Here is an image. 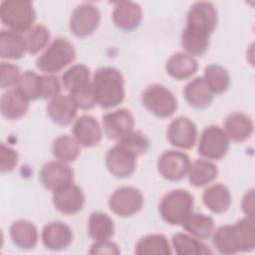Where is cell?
I'll return each mask as SVG.
<instances>
[{
	"instance_id": "obj_1",
	"label": "cell",
	"mask_w": 255,
	"mask_h": 255,
	"mask_svg": "<svg viewBox=\"0 0 255 255\" xmlns=\"http://www.w3.org/2000/svg\"><path fill=\"white\" fill-rule=\"evenodd\" d=\"M217 10L211 2L192 4L186 15V25L181 33V46L185 53L200 57L208 50L210 36L217 25Z\"/></svg>"
},
{
	"instance_id": "obj_2",
	"label": "cell",
	"mask_w": 255,
	"mask_h": 255,
	"mask_svg": "<svg viewBox=\"0 0 255 255\" xmlns=\"http://www.w3.org/2000/svg\"><path fill=\"white\" fill-rule=\"evenodd\" d=\"M212 243L221 254L252 251L255 248L254 219L245 217L232 225L218 227L213 233Z\"/></svg>"
},
{
	"instance_id": "obj_3",
	"label": "cell",
	"mask_w": 255,
	"mask_h": 255,
	"mask_svg": "<svg viewBox=\"0 0 255 255\" xmlns=\"http://www.w3.org/2000/svg\"><path fill=\"white\" fill-rule=\"evenodd\" d=\"M92 87L96 103L103 109L115 108L125 100V80L114 67L99 68L94 73Z\"/></svg>"
},
{
	"instance_id": "obj_4",
	"label": "cell",
	"mask_w": 255,
	"mask_h": 255,
	"mask_svg": "<svg viewBox=\"0 0 255 255\" xmlns=\"http://www.w3.org/2000/svg\"><path fill=\"white\" fill-rule=\"evenodd\" d=\"M0 19L7 29L26 34L36 20L34 5L28 0H5L0 4Z\"/></svg>"
},
{
	"instance_id": "obj_5",
	"label": "cell",
	"mask_w": 255,
	"mask_h": 255,
	"mask_svg": "<svg viewBox=\"0 0 255 255\" xmlns=\"http://www.w3.org/2000/svg\"><path fill=\"white\" fill-rule=\"evenodd\" d=\"M194 199L184 189H174L165 193L158 205V212L164 222L169 225H181L193 212Z\"/></svg>"
},
{
	"instance_id": "obj_6",
	"label": "cell",
	"mask_w": 255,
	"mask_h": 255,
	"mask_svg": "<svg viewBox=\"0 0 255 255\" xmlns=\"http://www.w3.org/2000/svg\"><path fill=\"white\" fill-rule=\"evenodd\" d=\"M76 58L74 45L66 38H56L36 60L37 68L47 74L60 72Z\"/></svg>"
},
{
	"instance_id": "obj_7",
	"label": "cell",
	"mask_w": 255,
	"mask_h": 255,
	"mask_svg": "<svg viewBox=\"0 0 255 255\" xmlns=\"http://www.w3.org/2000/svg\"><path fill=\"white\" fill-rule=\"evenodd\" d=\"M142 106L160 119L171 117L177 110V100L173 93L162 85L148 86L141 95Z\"/></svg>"
},
{
	"instance_id": "obj_8",
	"label": "cell",
	"mask_w": 255,
	"mask_h": 255,
	"mask_svg": "<svg viewBox=\"0 0 255 255\" xmlns=\"http://www.w3.org/2000/svg\"><path fill=\"white\" fill-rule=\"evenodd\" d=\"M229 141L223 128L218 126H208L201 131L198 153L208 160H220L228 152Z\"/></svg>"
},
{
	"instance_id": "obj_9",
	"label": "cell",
	"mask_w": 255,
	"mask_h": 255,
	"mask_svg": "<svg viewBox=\"0 0 255 255\" xmlns=\"http://www.w3.org/2000/svg\"><path fill=\"white\" fill-rule=\"evenodd\" d=\"M100 21L101 13L98 7L93 3H82L72 12L69 28L74 36L86 38L96 32Z\"/></svg>"
},
{
	"instance_id": "obj_10",
	"label": "cell",
	"mask_w": 255,
	"mask_h": 255,
	"mask_svg": "<svg viewBox=\"0 0 255 255\" xmlns=\"http://www.w3.org/2000/svg\"><path fill=\"white\" fill-rule=\"evenodd\" d=\"M110 209L120 217H130L138 213L143 206L141 192L132 186L117 188L108 201Z\"/></svg>"
},
{
	"instance_id": "obj_11",
	"label": "cell",
	"mask_w": 255,
	"mask_h": 255,
	"mask_svg": "<svg viewBox=\"0 0 255 255\" xmlns=\"http://www.w3.org/2000/svg\"><path fill=\"white\" fill-rule=\"evenodd\" d=\"M190 163V158L185 152L169 149L162 152L158 157L157 169L164 179L179 181L187 175Z\"/></svg>"
},
{
	"instance_id": "obj_12",
	"label": "cell",
	"mask_w": 255,
	"mask_h": 255,
	"mask_svg": "<svg viewBox=\"0 0 255 255\" xmlns=\"http://www.w3.org/2000/svg\"><path fill=\"white\" fill-rule=\"evenodd\" d=\"M39 177L47 190L55 192L74 183V170L66 162L52 160L43 165Z\"/></svg>"
},
{
	"instance_id": "obj_13",
	"label": "cell",
	"mask_w": 255,
	"mask_h": 255,
	"mask_svg": "<svg viewBox=\"0 0 255 255\" xmlns=\"http://www.w3.org/2000/svg\"><path fill=\"white\" fill-rule=\"evenodd\" d=\"M137 156L117 143L111 147L106 154V166L108 170L118 178H128L131 176L136 169Z\"/></svg>"
},
{
	"instance_id": "obj_14",
	"label": "cell",
	"mask_w": 255,
	"mask_h": 255,
	"mask_svg": "<svg viewBox=\"0 0 255 255\" xmlns=\"http://www.w3.org/2000/svg\"><path fill=\"white\" fill-rule=\"evenodd\" d=\"M168 142L181 149H190L197 139V128L195 124L186 117H179L172 120L166 130Z\"/></svg>"
},
{
	"instance_id": "obj_15",
	"label": "cell",
	"mask_w": 255,
	"mask_h": 255,
	"mask_svg": "<svg viewBox=\"0 0 255 255\" xmlns=\"http://www.w3.org/2000/svg\"><path fill=\"white\" fill-rule=\"evenodd\" d=\"M102 125L107 137L120 140L133 130L134 119L128 109H119L105 114Z\"/></svg>"
},
{
	"instance_id": "obj_16",
	"label": "cell",
	"mask_w": 255,
	"mask_h": 255,
	"mask_svg": "<svg viewBox=\"0 0 255 255\" xmlns=\"http://www.w3.org/2000/svg\"><path fill=\"white\" fill-rule=\"evenodd\" d=\"M53 204L55 208L65 215H75L83 210L86 197L83 189L72 183L53 192Z\"/></svg>"
},
{
	"instance_id": "obj_17",
	"label": "cell",
	"mask_w": 255,
	"mask_h": 255,
	"mask_svg": "<svg viewBox=\"0 0 255 255\" xmlns=\"http://www.w3.org/2000/svg\"><path fill=\"white\" fill-rule=\"evenodd\" d=\"M43 245L52 251L67 249L73 242L72 228L62 221H52L46 224L42 230Z\"/></svg>"
},
{
	"instance_id": "obj_18",
	"label": "cell",
	"mask_w": 255,
	"mask_h": 255,
	"mask_svg": "<svg viewBox=\"0 0 255 255\" xmlns=\"http://www.w3.org/2000/svg\"><path fill=\"white\" fill-rule=\"evenodd\" d=\"M73 135L84 147L97 146L103 136L99 122L92 116L84 115L78 118L73 126Z\"/></svg>"
},
{
	"instance_id": "obj_19",
	"label": "cell",
	"mask_w": 255,
	"mask_h": 255,
	"mask_svg": "<svg viewBox=\"0 0 255 255\" xmlns=\"http://www.w3.org/2000/svg\"><path fill=\"white\" fill-rule=\"evenodd\" d=\"M141 20L142 10L137 3L132 1H120L115 4L113 21L119 29L123 31H132L140 25Z\"/></svg>"
},
{
	"instance_id": "obj_20",
	"label": "cell",
	"mask_w": 255,
	"mask_h": 255,
	"mask_svg": "<svg viewBox=\"0 0 255 255\" xmlns=\"http://www.w3.org/2000/svg\"><path fill=\"white\" fill-rule=\"evenodd\" d=\"M78 108L69 95H58L50 100L47 106V115L57 125L68 126L76 118Z\"/></svg>"
},
{
	"instance_id": "obj_21",
	"label": "cell",
	"mask_w": 255,
	"mask_h": 255,
	"mask_svg": "<svg viewBox=\"0 0 255 255\" xmlns=\"http://www.w3.org/2000/svg\"><path fill=\"white\" fill-rule=\"evenodd\" d=\"M27 52L25 35L9 29H2L0 33V57L4 60H19Z\"/></svg>"
},
{
	"instance_id": "obj_22",
	"label": "cell",
	"mask_w": 255,
	"mask_h": 255,
	"mask_svg": "<svg viewBox=\"0 0 255 255\" xmlns=\"http://www.w3.org/2000/svg\"><path fill=\"white\" fill-rule=\"evenodd\" d=\"M183 96L190 107L199 110L208 108L214 99V94L207 86L203 77H197L188 82L184 87Z\"/></svg>"
},
{
	"instance_id": "obj_23",
	"label": "cell",
	"mask_w": 255,
	"mask_h": 255,
	"mask_svg": "<svg viewBox=\"0 0 255 255\" xmlns=\"http://www.w3.org/2000/svg\"><path fill=\"white\" fill-rule=\"evenodd\" d=\"M29 102L16 88L8 90L0 100L1 114L8 121H17L27 114Z\"/></svg>"
},
{
	"instance_id": "obj_24",
	"label": "cell",
	"mask_w": 255,
	"mask_h": 255,
	"mask_svg": "<svg viewBox=\"0 0 255 255\" xmlns=\"http://www.w3.org/2000/svg\"><path fill=\"white\" fill-rule=\"evenodd\" d=\"M223 129L229 139L236 142H243L253 134L254 126L250 117L237 112L230 114L225 119Z\"/></svg>"
},
{
	"instance_id": "obj_25",
	"label": "cell",
	"mask_w": 255,
	"mask_h": 255,
	"mask_svg": "<svg viewBox=\"0 0 255 255\" xmlns=\"http://www.w3.org/2000/svg\"><path fill=\"white\" fill-rule=\"evenodd\" d=\"M10 238L15 246L20 249H33L36 247L39 239L36 226L24 219L13 222L9 229Z\"/></svg>"
},
{
	"instance_id": "obj_26",
	"label": "cell",
	"mask_w": 255,
	"mask_h": 255,
	"mask_svg": "<svg viewBox=\"0 0 255 255\" xmlns=\"http://www.w3.org/2000/svg\"><path fill=\"white\" fill-rule=\"evenodd\" d=\"M165 70L171 78L181 81L193 76L198 70V64L194 57L178 52L167 60Z\"/></svg>"
},
{
	"instance_id": "obj_27",
	"label": "cell",
	"mask_w": 255,
	"mask_h": 255,
	"mask_svg": "<svg viewBox=\"0 0 255 255\" xmlns=\"http://www.w3.org/2000/svg\"><path fill=\"white\" fill-rule=\"evenodd\" d=\"M202 201L212 213L221 214L229 209L232 196L224 184L215 183L203 191Z\"/></svg>"
},
{
	"instance_id": "obj_28",
	"label": "cell",
	"mask_w": 255,
	"mask_h": 255,
	"mask_svg": "<svg viewBox=\"0 0 255 255\" xmlns=\"http://www.w3.org/2000/svg\"><path fill=\"white\" fill-rule=\"evenodd\" d=\"M187 176L192 186L203 187L217 178L218 168L211 160L196 159L190 163Z\"/></svg>"
},
{
	"instance_id": "obj_29",
	"label": "cell",
	"mask_w": 255,
	"mask_h": 255,
	"mask_svg": "<svg viewBox=\"0 0 255 255\" xmlns=\"http://www.w3.org/2000/svg\"><path fill=\"white\" fill-rule=\"evenodd\" d=\"M88 233L95 241L110 240L115 234V223L108 214L93 212L88 220Z\"/></svg>"
},
{
	"instance_id": "obj_30",
	"label": "cell",
	"mask_w": 255,
	"mask_h": 255,
	"mask_svg": "<svg viewBox=\"0 0 255 255\" xmlns=\"http://www.w3.org/2000/svg\"><path fill=\"white\" fill-rule=\"evenodd\" d=\"M171 245L174 252L178 255H208L212 254V251L201 242L200 239L186 234L176 233L171 238Z\"/></svg>"
},
{
	"instance_id": "obj_31",
	"label": "cell",
	"mask_w": 255,
	"mask_h": 255,
	"mask_svg": "<svg viewBox=\"0 0 255 255\" xmlns=\"http://www.w3.org/2000/svg\"><path fill=\"white\" fill-rule=\"evenodd\" d=\"M183 229L190 235L200 240L209 238L214 230V220L211 216L203 213L192 212L181 224Z\"/></svg>"
},
{
	"instance_id": "obj_32",
	"label": "cell",
	"mask_w": 255,
	"mask_h": 255,
	"mask_svg": "<svg viewBox=\"0 0 255 255\" xmlns=\"http://www.w3.org/2000/svg\"><path fill=\"white\" fill-rule=\"evenodd\" d=\"M137 255H170L171 246L162 234H149L140 238L134 249Z\"/></svg>"
},
{
	"instance_id": "obj_33",
	"label": "cell",
	"mask_w": 255,
	"mask_h": 255,
	"mask_svg": "<svg viewBox=\"0 0 255 255\" xmlns=\"http://www.w3.org/2000/svg\"><path fill=\"white\" fill-rule=\"evenodd\" d=\"M61 82L69 93L86 88L92 84L90 69L84 64L73 65L64 72Z\"/></svg>"
},
{
	"instance_id": "obj_34",
	"label": "cell",
	"mask_w": 255,
	"mask_h": 255,
	"mask_svg": "<svg viewBox=\"0 0 255 255\" xmlns=\"http://www.w3.org/2000/svg\"><path fill=\"white\" fill-rule=\"evenodd\" d=\"M52 153L57 160L66 163L73 162L81 154V144L74 136L60 135L53 141Z\"/></svg>"
},
{
	"instance_id": "obj_35",
	"label": "cell",
	"mask_w": 255,
	"mask_h": 255,
	"mask_svg": "<svg viewBox=\"0 0 255 255\" xmlns=\"http://www.w3.org/2000/svg\"><path fill=\"white\" fill-rule=\"evenodd\" d=\"M203 79L214 95L225 93L230 86L228 71L217 64H211L205 68Z\"/></svg>"
},
{
	"instance_id": "obj_36",
	"label": "cell",
	"mask_w": 255,
	"mask_h": 255,
	"mask_svg": "<svg viewBox=\"0 0 255 255\" xmlns=\"http://www.w3.org/2000/svg\"><path fill=\"white\" fill-rule=\"evenodd\" d=\"M27 52L30 55H35L46 48L50 42V31L43 24L34 25L26 34Z\"/></svg>"
},
{
	"instance_id": "obj_37",
	"label": "cell",
	"mask_w": 255,
	"mask_h": 255,
	"mask_svg": "<svg viewBox=\"0 0 255 255\" xmlns=\"http://www.w3.org/2000/svg\"><path fill=\"white\" fill-rule=\"evenodd\" d=\"M29 101L41 99V75L33 71L24 72L15 87Z\"/></svg>"
},
{
	"instance_id": "obj_38",
	"label": "cell",
	"mask_w": 255,
	"mask_h": 255,
	"mask_svg": "<svg viewBox=\"0 0 255 255\" xmlns=\"http://www.w3.org/2000/svg\"><path fill=\"white\" fill-rule=\"evenodd\" d=\"M117 143L122 144L123 146L133 152L136 156L145 153L150 145L147 136L139 130H132L128 135L118 140Z\"/></svg>"
},
{
	"instance_id": "obj_39",
	"label": "cell",
	"mask_w": 255,
	"mask_h": 255,
	"mask_svg": "<svg viewBox=\"0 0 255 255\" xmlns=\"http://www.w3.org/2000/svg\"><path fill=\"white\" fill-rule=\"evenodd\" d=\"M21 74L17 65L8 62H1L0 64V87L1 89H9L16 87Z\"/></svg>"
},
{
	"instance_id": "obj_40",
	"label": "cell",
	"mask_w": 255,
	"mask_h": 255,
	"mask_svg": "<svg viewBox=\"0 0 255 255\" xmlns=\"http://www.w3.org/2000/svg\"><path fill=\"white\" fill-rule=\"evenodd\" d=\"M69 96L74 101L78 109L92 110L97 105L92 84L86 88L69 93Z\"/></svg>"
},
{
	"instance_id": "obj_41",
	"label": "cell",
	"mask_w": 255,
	"mask_h": 255,
	"mask_svg": "<svg viewBox=\"0 0 255 255\" xmlns=\"http://www.w3.org/2000/svg\"><path fill=\"white\" fill-rule=\"evenodd\" d=\"M61 83L53 74L41 75V99H50L57 97L61 93Z\"/></svg>"
},
{
	"instance_id": "obj_42",
	"label": "cell",
	"mask_w": 255,
	"mask_h": 255,
	"mask_svg": "<svg viewBox=\"0 0 255 255\" xmlns=\"http://www.w3.org/2000/svg\"><path fill=\"white\" fill-rule=\"evenodd\" d=\"M19 161L18 152L9 145L1 143L0 150V170L2 173L12 171Z\"/></svg>"
},
{
	"instance_id": "obj_43",
	"label": "cell",
	"mask_w": 255,
	"mask_h": 255,
	"mask_svg": "<svg viewBox=\"0 0 255 255\" xmlns=\"http://www.w3.org/2000/svg\"><path fill=\"white\" fill-rule=\"evenodd\" d=\"M89 253L119 255L121 253V250L115 242L110 240H104V241H95V243L91 246Z\"/></svg>"
},
{
	"instance_id": "obj_44",
	"label": "cell",
	"mask_w": 255,
	"mask_h": 255,
	"mask_svg": "<svg viewBox=\"0 0 255 255\" xmlns=\"http://www.w3.org/2000/svg\"><path fill=\"white\" fill-rule=\"evenodd\" d=\"M241 208L246 217L254 219V189L247 191L241 202Z\"/></svg>"
}]
</instances>
